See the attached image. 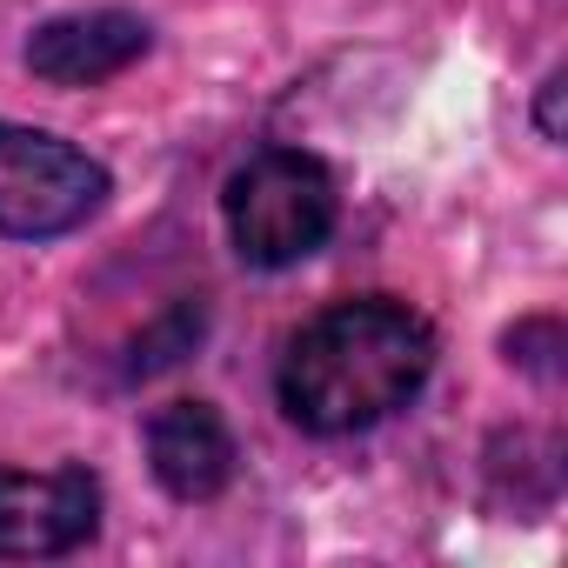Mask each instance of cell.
Returning <instances> with one entry per match:
<instances>
[{
	"mask_svg": "<svg viewBox=\"0 0 568 568\" xmlns=\"http://www.w3.org/2000/svg\"><path fill=\"white\" fill-rule=\"evenodd\" d=\"M101 528V481L81 462L48 475L0 468V561H54L88 548Z\"/></svg>",
	"mask_w": 568,
	"mask_h": 568,
	"instance_id": "cell-4",
	"label": "cell"
},
{
	"mask_svg": "<svg viewBox=\"0 0 568 568\" xmlns=\"http://www.w3.org/2000/svg\"><path fill=\"white\" fill-rule=\"evenodd\" d=\"M154 48V28L128 8H88V14H61L41 21L28 34V74L48 88H101L114 74H128L141 54Z\"/></svg>",
	"mask_w": 568,
	"mask_h": 568,
	"instance_id": "cell-5",
	"label": "cell"
},
{
	"mask_svg": "<svg viewBox=\"0 0 568 568\" xmlns=\"http://www.w3.org/2000/svg\"><path fill=\"white\" fill-rule=\"evenodd\" d=\"M435 375V328L388 295H355L322 308L288 335L274 368V395L302 435H362L402 415Z\"/></svg>",
	"mask_w": 568,
	"mask_h": 568,
	"instance_id": "cell-1",
	"label": "cell"
},
{
	"mask_svg": "<svg viewBox=\"0 0 568 568\" xmlns=\"http://www.w3.org/2000/svg\"><path fill=\"white\" fill-rule=\"evenodd\" d=\"M501 348H508L515 368H528V375H541V382L561 375V322H521V328H508Z\"/></svg>",
	"mask_w": 568,
	"mask_h": 568,
	"instance_id": "cell-8",
	"label": "cell"
},
{
	"mask_svg": "<svg viewBox=\"0 0 568 568\" xmlns=\"http://www.w3.org/2000/svg\"><path fill=\"white\" fill-rule=\"evenodd\" d=\"M221 214H227V241L247 267H295L335 234L342 194H335V174L315 154L261 148L254 161H241L227 174Z\"/></svg>",
	"mask_w": 568,
	"mask_h": 568,
	"instance_id": "cell-2",
	"label": "cell"
},
{
	"mask_svg": "<svg viewBox=\"0 0 568 568\" xmlns=\"http://www.w3.org/2000/svg\"><path fill=\"white\" fill-rule=\"evenodd\" d=\"M201 335H207V302H201V295L174 302L168 315H154V322L134 335V348H128V382H154V375L181 368V362L201 348Z\"/></svg>",
	"mask_w": 568,
	"mask_h": 568,
	"instance_id": "cell-7",
	"label": "cell"
},
{
	"mask_svg": "<svg viewBox=\"0 0 568 568\" xmlns=\"http://www.w3.org/2000/svg\"><path fill=\"white\" fill-rule=\"evenodd\" d=\"M141 442H148L154 481L174 501H214L234 481V462H241L214 402H168V408H154Z\"/></svg>",
	"mask_w": 568,
	"mask_h": 568,
	"instance_id": "cell-6",
	"label": "cell"
},
{
	"mask_svg": "<svg viewBox=\"0 0 568 568\" xmlns=\"http://www.w3.org/2000/svg\"><path fill=\"white\" fill-rule=\"evenodd\" d=\"M561 94H568V74L555 68V74L541 81V101H535V128H541L548 141H561Z\"/></svg>",
	"mask_w": 568,
	"mask_h": 568,
	"instance_id": "cell-9",
	"label": "cell"
},
{
	"mask_svg": "<svg viewBox=\"0 0 568 568\" xmlns=\"http://www.w3.org/2000/svg\"><path fill=\"white\" fill-rule=\"evenodd\" d=\"M108 168L41 128L0 121V234L8 241H54L74 234L81 221L101 214L108 201Z\"/></svg>",
	"mask_w": 568,
	"mask_h": 568,
	"instance_id": "cell-3",
	"label": "cell"
}]
</instances>
